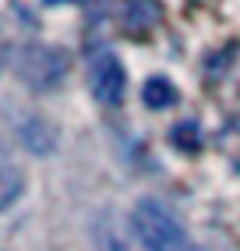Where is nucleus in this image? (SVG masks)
Wrapping results in <instances>:
<instances>
[{
  "instance_id": "nucleus-1",
  "label": "nucleus",
  "mask_w": 240,
  "mask_h": 251,
  "mask_svg": "<svg viewBox=\"0 0 240 251\" xmlns=\"http://www.w3.org/2000/svg\"><path fill=\"white\" fill-rule=\"evenodd\" d=\"M131 230L145 251H184L187 244L177 212L156 202V198H142L131 209Z\"/></svg>"
},
{
  "instance_id": "nucleus-2",
  "label": "nucleus",
  "mask_w": 240,
  "mask_h": 251,
  "mask_svg": "<svg viewBox=\"0 0 240 251\" xmlns=\"http://www.w3.org/2000/svg\"><path fill=\"white\" fill-rule=\"evenodd\" d=\"M14 71H18V78L25 81L28 89L49 92V89H57L60 81H64V75H67V57H64V50L32 43V46L14 50Z\"/></svg>"
},
{
  "instance_id": "nucleus-3",
  "label": "nucleus",
  "mask_w": 240,
  "mask_h": 251,
  "mask_svg": "<svg viewBox=\"0 0 240 251\" xmlns=\"http://www.w3.org/2000/svg\"><path fill=\"white\" fill-rule=\"evenodd\" d=\"M89 85H92V96L99 103H120L124 99V85H127V75H124V64H120L110 50H99L89 64Z\"/></svg>"
},
{
  "instance_id": "nucleus-4",
  "label": "nucleus",
  "mask_w": 240,
  "mask_h": 251,
  "mask_svg": "<svg viewBox=\"0 0 240 251\" xmlns=\"http://www.w3.org/2000/svg\"><path fill=\"white\" fill-rule=\"evenodd\" d=\"M22 191H25V174H22V166L14 163L11 149L0 142V212L18 202Z\"/></svg>"
},
{
  "instance_id": "nucleus-5",
  "label": "nucleus",
  "mask_w": 240,
  "mask_h": 251,
  "mask_svg": "<svg viewBox=\"0 0 240 251\" xmlns=\"http://www.w3.org/2000/svg\"><path fill=\"white\" fill-rule=\"evenodd\" d=\"M18 135H22V145L32 149V152H49L53 149V127H49L46 121H39V117H28V121L18 124Z\"/></svg>"
},
{
  "instance_id": "nucleus-6",
  "label": "nucleus",
  "mask_w": 240,
  "mask_h": 251,
  "mask_svg": "<svg viewBox=\"0 0 240 251\" xmlns=\"http://www.w3.org/2000/svg\"><path fill=\"white\" fill-rule=\"evenodd\" d=\"M142 103H145L148 110H166V106H173V103H177L173 81H166V78H148L145 85H142Z\"/></svg>"
},
{
  "instance_id": "nucleus-7",
  "label": "nucleus",
  "mask_w": 240,
  "mask_h": 251,
  "mask_svg": "<svg viewBox=\"0 0 240 251\" xmlns=\"http://www.w3.org/2000/svg\"><path fill=\"white\" fill-rule=\"evenodd\" d=\"M173 138H177L180 149H194V145H198V127H194V124H180V127L173 131Z\"/></svg>"
}]
</instances>
